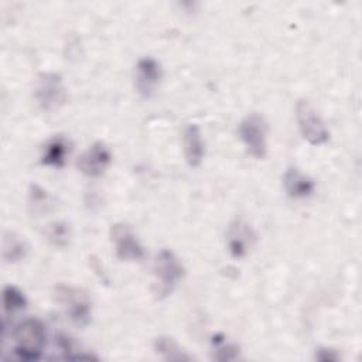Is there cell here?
Here are the masks:
<instances>
[{
    "instance_id": "1",
    "label": "cell",
    "mask_w": 362,
    "mask_h": 362,
    "mask_svg": "<svg viewBox=\"0 0 362 362\" xmlns=\"http://www.w3.org/2000/svg\"><path fill=\"white\" fill-rule=\"evenodd\" d=\"M184 273L185 269L177 255L170 249H161L153 264V274L156 277L153 284L154 297L163 300L170 296L184 277Z\"/></svg>"
},
{
    "instance_id": "2",
    "label": "cell",
    "mask_w": 362,
    "mask_h": 362,
    "mask_svg": "<svg viewBox=\"0 0 362 362\" xmlns=\"http://www.w3.org/2000/svg\"><path fill=\"white\" fill-rule=\"evenodd\" d=\"M13 338L18 358L25 361L40 359L47 342L45 327L38 318H27L14 328Z\"/></svg>"
},
{
    "instance_id": "3",
    "label": "cell",
    "mask_w": 362,
    "mask_h": 362,
    "mask_svg": "<svg viewBox=\"0 0 362 362\" xmlns=\"http://www.w3.org/2000/svg\"><path fill=\"white\" fill-rule=\"evenodd\" d=\"M238 134L246 151L256 160H263L267 156V122L257 113L246 115L238 127Z\"/></svg>"
},
{
    "instance_id": "4",
    "label": "cell",
    "mask_w": 362,
    "mask_h": 362,
    "mask_svg": "<svg viewBox=\"0 0 362 362\" xmlns=\"http://www.w3.org/2000/svg\"><path fill=\"white\" fill-rule=\"evenodd\" d=\"M55 297L66 308V314L75 325L85 327L89 324L92 305L85 290L69 284H58L55 287Z\"/></svg>"
},
{
    "instance_id": "5",
    "label": "cell",
    "mask_w": 362,
    "mask_h": 362,
    "mask_svg": "<svg viewBox=\"0 0 362 362\" xmlns=\"http://www.w3.org/2000/svg\"><path fill=\"white\" fill-rule=\"evenodd\" d=\"M296 119L304 140L313 146H321L328 141L329 130L318 112L305 99H300L296 105Z\"/></svg>"
},
{
    "instance_id": "6",
    "label": "cell",
    "mask_w": 362,
    "mask_h": 362,
    "mask_svg": "<svg viewBox=\"0 0 362 362\" xmlns=\"http://www.w3.org/2000/svg\"><path fill=\"white\" fill-rule=\"evenodd\" d=\"M34 96L42 110L51 112L66 102V90L62 76L57 72H41L37 76Z\"/></svg>"
},
{
    "instance_id": "7",
    "label": "cell",
    "mask_w": 362,
    "mask_h": 362,
    "mask_svg": "<svg viewBox=\"0 0 362 362\" xmlns=\"http://www.w3.org/2000/svg\"><path fill=\"white\" fill-rule=\"evenodd\" d=\"M110 239L115 245V255L122 262H139L146 255L137 236L126 223H113Z\"/></svg>"
},
{
    "instance_id": "8",
    "label": "cell",
    "mask_w": 362,
    "mask_h": 362,
    "mask_svg": "<svg viewBox=\"0 0 362 362\" xmlns=\"http://www.w3.org/2000/svg\"><path fill=\"white\" fill-rule=\"evenodd\" d=\"M112 163L110 148L103 141H95L76 161L78 170L92 178L105 174Z\"/></svg>"
},
{
    "instance_id": "9",
    "label": "cell",
    "mask_w": 362,
    "mask_h": 362,
    "mask_svg": "<svg viewBox=\"0 0 362 362\" xmlns=\"http://www.w3.org/2000/svg\"><path fill=\"white\" fill-rule=\"evenodd\" d=\"M163 76L161 65L153 57H143L136 65V89L144 99H150Z\"/></svg>"
},
{
    "instance_id": "10",
    "label": "cell",
    "mask_w": 362,
    "mask_h": 362,
    "mask_svg": "<svg viewBox=\"0 0 362 362\" xmlns=\"http://www.w3.org/2000/svg\"><path fill=\"white\" fill-rule=\"evenodd\" d=\"M255 238L256 235L247 222H245L243 219H235L229 225L226 235L229 253L236 259L245 257L253 246Z\"/></svg>"
},
{
    "instance_id": "11",
    "label": "cell",
    "mask_w": 362,
    "mask_h": 362,
    "mask_svg": "<svg viewBox=\"0 0 362 362\" xmlns=\"http://www.w3.org/2000/svg\"><path fill=\"white\" fill-rule=\"evenodd\" d=\"M182 150H184L185 161L189 167L197 168L201 165L205 156V148H204V140H202V134L198 124L189 123L184 127Z\"/></svg>"
},
{
    "instance_id": "12",
    "label": "cell",
    "mask_w": 362,
    "mask_h": 362,
    "mask_svg": "<svg viewBox=\"0 0 362 362\" xmlns=\"http://www.w3.org/2000/svg\"><path fill=\"white\" fill-rule=\"evenodd\" d=\"M283 185L288 197L296 198V199H303L308 198L313 195L315 189V184L313 178L308 175L303 174L298 168L290 167L286 170L284 177H283Z\"/></svg>"
},
{
    "instance_id": "13",
    "label": "cell",
    "mask_w": 362,
    "mask_h": 362,
    "mask_svg": "<svg viewBox=\"0 0 362 362\" xmlns=\"http://www.w3.org/2000/svg\"><path fill=\"white\" fill-rule=\"evenodd\" d=\"M69 154V141L64 136H54L47 141L41 154V164L61 168L65 165Z\"/></svg>"
},
{
    "instance_id": "14",
    "label": "cell",
    "mask_w": 362,
    "mask_h": 362,
    "mask_svg": "<svg viewBox=\"0 0 362 362\" xmlns=\"http://www.w3.org/2000/svg\"><path fill=\"white\" fill-rule=\"evenodd\" d=\"M28 245L23 236L13 230H4L1 239V257L6 263H16L25 257Z\"/></svg>"
},
{
    "instance_id": "15",
    "label": "cell",
    "mask_w": 362,
    "mask_h": 362,
    "mask_svg": "<svg viewBox=\"0 0 362 362\" xmlns=\"http://www.w3.org/2000/svg\"><path fill=\"white\" fill-rule=\"evenodd\" d=\"M154 349L167 361H191L192 356L185 354L182 348L171 337H158L154 341Z\"/></svg>"
},
{
    "instance_id": "16",
    "label": "cell",
    "mask_w": 362,
    "mask_h": 362,
    "mask_svg": "<svg viewBox=\"0 0 362 362\" xmlns=\"http://www.w3.org/2000/svg\"><path fill=\"white\" fill-rule=\"evenodd\" d=\"M44 235L47 240L55 247H66L71 242L72 230L68 222L65 221H54L48 223L44 229Z\"/></svg>"
},
{
    "instance_id": "17",
    "label": "cell",
    "mask_w": 362,
    "mask_h": 362,
    "mask_svg": "<svg viewBox=\"0 0 362 362\" xmlns=\"http://www.w3.org/2000/svg\"><path fill=\"white\" fill-rule=\"evenodd\" d=\"M51 197L38 184H31L28 189V206L34 215H42L51 208Z\"/></svg>"
},
{
    "instance_id": "18",
    "label": "cell",
    "mask_w": 362,
    "mask_h": 362,
    "mask_svg": "<svg viewBox=\"0 0 362 362\" xmlns=\"http://www.w3.org/2000/svg\"><path fill=\"white\" fill-rule=\"evenodd\" d=\"M25 305H27V298L20 288L11 284L3 288V307L6 314H13L16 311H20L25 308Z\"/></svg>"
},
{
    "instance_id": "19",
    "label": "cell",
    "mask_w": 362,
    "mask_h": 362,
    "mask_svg": "<svg viewBox=\"0 0 362 362\" xmlns=\"http://www.w3.org/2000/svg\"><path fill=\"white\" fill-rule=\"evenodd\" d=\"M238 351L239 348L236 345L216 341V355L214 358L218 361H232L238 356Z\"/></svg>"
}]
</instances>
